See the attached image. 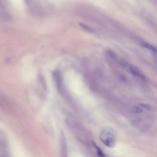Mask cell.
<instances>
[{
	"label": "cell",
	"instance_id": "1",
	"mask_svg": "<svg viewBox=\"0 0 157 157\" xmlns=\"http://www.w3.org/2000/svg\"><path fill=\"white\" fill-rule=\"evenodd\" d=\"M116 132L110 127H106L101 130L99 134L101 141L110 148H113L116 143Z\"/></svg>",
	"mask_w": 157,
	"mask_h": 157
},
{
	"label": "cell",
	"instance_id": "2",
	"mask_svg": "<svg viewBox=\"0 0 157 157\" xmlns=\"http://www.w3.org/2000/svg\"><path fill=\"white\" fill-rule=\"evenodd\" d=\"M120 64L124 68H125L127 71L130 72L131 74L141 78L142 80H145V76H144V74L135 66L128 63L127 61L124 60H122L120 62Z\"/></svg>",
	"mask_w": 157,
	"mask_h": 157
},
{
	"label": "cell",
	"instance_id": "3",
	"mask_svg": "<svg viewBox=\"0 0 157 157\" xmlns=\"http://www.w3.org/2000/svg\"><path fill=\"white\" fill-rule=\"evenodd\" d=\"M92 144H93V147H95V149H96V154H97V155H98V156L99 157H106L104 154L103 153V152L101 150V149L99 148V147L95 144L94 141L92 142Z\"/></svg>",
	"mask_w": 157,
	"mask_h": 157
},
{
	"label": "cell",
	"instance_id": "4",
	"mask_svg": "<svg viewBox=\"0 0 157 157\" xmlns=\"http://www.w3.org/2000/svg\"><path fill=\"white\" fill-rule=\"evenodd\" d=\"M142 45L144 46V47L147 49H149L150 50H151V51H154V52H156V49L155 47H154L153 45H152L151 44H149V43H143L142 44Z\"/></svg>",
	"mask_w": 157,
	"mask_h": 157
}]
</instances>
